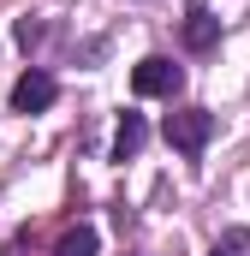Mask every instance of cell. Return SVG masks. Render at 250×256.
I'll return each mask as SVG.
<instances>
[{
	"mask_svg": "<svg viewBox=\"0 0 250 256\" xmlns=\"http://www.w3.org/2000/svg\"><path fill=\"white\" fill-rule=\"evenodd\" d=\"M12 36H18L24 48H36V42H42V24H36V18H18V30H12Z\"/></svg>",
	"mask_w": 250,
	"mask_h": 256,
	"instance_id": "ba28073f",
	"label": "cell"
},
{
	"mask_svg": "<svg viewBox=\"0 0 250 256\" xmlns=\"http://www.w3.org/2000/svg\"><path fill=\"white\" fill-rule=\"evenodd\" d=\"M214 42H220V18H214L208 6H190L185 12V48L190 54H208Z\"/></svg>",
	"mask_w": 250,
	"mask_h": 256,
	"instance_id": "277c9868",
	"label": "cell"
},
{
	"mask_svg": "<svg viewBox=\"0 0 250 256\" xmlns=\"http://www.w3.org/2000/svg\"><path fill=\"white\" fill-rule=\"evenodd\" d=\"M96 250H102L96 226H72V232H60V244H54V256H96Z\"/></svg>",
	"mask_w": 250,
	"mask_h": 256,
	"instance_id": "8992f818",
	"label": "cell"
},
{
	"mask_svg": "<svg viewBox=\"0 0 250 256\" xmlns=\"http://www.w3.org/2000/svg\"><path fill=\"white\" fill-rule=\"evenodd\" d=\"M54 96H60V84H54L42 66H30V72L12 84V108H18V114H42V108H54Z\"/></svg>",
	"mask_w": 250,
	"mask_h": 256,
	"instance_id": "3957f363",
	"label": "cell"
},
{
	"mask_svg": "<svg viewBox=\"0 0 250 256\" xmlns=\"http://www.w3.org/2000/svg\"><path fill=\"white\" fill-rule=\"evenodd\" d=\"M161 137H167L173 149H185V155H202L208 137H214V114H208V108H179V114H167Z\"/></svg>",
	"mask_w": 250,
	"mask_h": 256,
	"instance_id": "6da1fadb",
	"label": "cell"
},
{
	"mask_svg": "<svg viewBox=\"0 0 250 256\" xmlns=\"http://www.w3.org/2000/svg\"><path fill=\"white\" fill-rule=\"evenodd\" d=\"M208 256H250V232H244V226H232V232H220Z\"/></svg>",
	"mask_w": 250,
	"mask_h": 256,
	"instance_id": "52a82bcc",
	"label": "cell"
},
{
	"mask_svg": "<svg viewBox=\"0 0 250 256\" xmlns=\"http://www.w3.org/2000/svg\"><path fill=\"white\" fill-rule=\"evenodd\" d=\"M131 90L137 96H179L185 90V72L167 60V54H149V60L131 66Z\"/></svg>",
	"mask_w": 250,
	"mask_h": 256,
	"instance_id": "7a4b0ae2",
	"label": "cell"
},
{
	"mask_svg": "<svg viewBox=\"0 0 250 256\" xmlns=\"http://www.w3.org/2000/svg\"><path fill=\"white\" fill-rule=\"evenodd\" d=\"M143 143H149V126H143V114H125L120 120V131H114V155H137V149H143Z\"/></svg>",
	"mask_w": 250,
	"mask_h": 256,
	"instance_id": "5b68a950",
	"label": "cell"
}]
</instances>
